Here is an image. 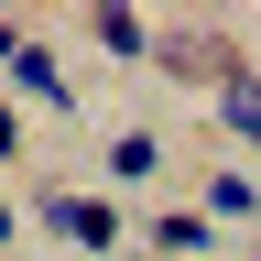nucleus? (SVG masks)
Returning a JSON list of instances; mask_svg holds the SVG:
<instances>
[{
  "instance_id": "8",
  "label": "nucleus",
  "mask_w": 261,
  "mask_h": 261,
  "mask_svg": "<svg viewBox=\"0 0 261 261\" xmlns=\"http://www.w3.org/2000/svg\"><path fill=\"white\" fill-rule=\"evenodd\" d=\"M207 218H240V228H261V185L240 174V163H218V174H207Z\"/></svg>"
},
{
  "instance_id": "12",
  "label": "nucleus",
  "mask_w": 261,
  "mask_h": 261,
  "mask_svg": "<svg viewBox=\"0 0 261 261\" xmlns=\"http://www.w3.org/2000/svg\"><path fill=\"white\" fill-rule=\"evenodd\" d=\"M250 261H261V228H250Z\"/></svg>"
},
{
  "instance_id": "1",
  "label": "nucleus",
  "mask_w": 261,
  "mask_h": 261,
  "mask_svg": "<svg viewBox=\"0 0 261 261\" xmlns=\"http://www.w3.org/2000/svg\"><path fill=\"white\" fill-rule=\"evenodd\" d=\"M33 228L98 261V250H120V228H130V207H120V196H98V185H55L44 207H33Z\"/></svg>"
},
{
  "instance_id": "11",
  "label": "nucleus",
  "mask_w": 261,
  "mask_h": 261,
  "mask_svg": "<svg viewBox=\"0 0 261 261\" xmlns=\"http://www.w3.org/2000/svg\"><path fill=\"white\" fill-rule=\"evenodd\" d=\"M11 240H22V218H11V207H0V250H11Z\"/></svg>"
},
{
  "instance_id": "3",
  "label": "nucleus",
  "mask_w": 261,
  "mask_h": 261,
  "mask_svg": "<svg viewBox=\"0 0 261 261\" xmlns=\"http://www.w3.org/2000/svg\"><path fill=\"white\" fill-rule=\"evenodd\" d=\"M87 44L109 55V65H142L152 55V22L130 11V0H87Z\"/></svg>"
},
{
  "instance_id": "2",
  "label": "nucleus",
  "mask_w": 261,
  "mask_h": 261,
  "mask_svg": "<svg viewBox=\"0 0 261 261\" xmlns=\"http://www.w3.org/2000/svg\"><path fill=\"white\" fill-rule=\"evenodd\" d=\"M152 65H163V76H207V87H228V76H240V44H228L218 22H174V33H152Z\"/></svg>"
},
{
  "instance_id": "7",
  "label": "nucleus",
  "mask_w": 261,
  "mask_h": 261,
  "mask_svg": "<svg viewBox=\"0 0 261 261\" xmlns=\"http://www.w3.org/2000/svg\"><path fill=\"white\" fill-rule=\"evenodd\" d=\"M109 174L120 185H152L163 174V130H109Z\"/></svg>"
},
{
  "instance_id": "10",
  "label": "nucleus",
  "mask_w": 261,
  "mask_h": 261,
  "mask_svg": "<svg viewBox=\"0 0 261 261\" xmlns=\"http://www.w3.org/2000/svg\"><path fill=\"white\" fill-rule=\"evenodd\" d=\"M22 44H33V33H22L11 11H0V76H11V55H22Z\"/></svg>"
},
{
  "instance_id": "4",
  "label": "nucleus",
  "mask_w": 261,
  "mask_h": 261,
  "mask_svg": "<svg viewBox=\"0 0 261 261\" xmlns=\"http://www.w3.org/2000/svg\"><path fill=\"white\" fill-rule=\"evenodd\" d=\"M142 240H152V261H207V250H218V218L163 207V218H142Z\"/></svg>"
},
{
  "instance_id": "5",
  "label": "nucleus",
  "mask_w": 261,
  "mask_h": 261,
  "mask_svg": "<svg viewBox=\"0 0 261 261\" xmlns=\"http://www.w3.org/2000/svg\"><path fill=\"white\" fill-rule=\"evenodd\" d=\"M218 130H228L240 152H261V76H250V65H240V76L218 87Z\"/></svg>"
},
{
  "instance_id": "6",
  "label": "nucleus",
  "mask_w": 261,
  "mask_h": 261,
  "mask_svg": "<svg viewBox=\"0 0 261 261\" xmlns=\"http://www.w3.org/2000/svg\"><path fill=\"white\" fill-rule=\"evenodd\" d=\"M11 87H22V98H44V109H76V87H65V65H55L44 44H22V55H11Z\"/></svg>"
},
{
  "instance_id": "9",
  "label": "nucleus",
  "mask_w": 261,
  "mask_h": 261,
  "mask_svg": "<svg viewBox=\"0 0 261 261\" xmlns=\"http://www.w3.org/2000/svg\"><path fill=\"white\" fill-rule=\"evenodd\" d=\"M22 142H33V130H22V109H11V98H0V163H11Z\"/></svg>"
}]
</instances>
